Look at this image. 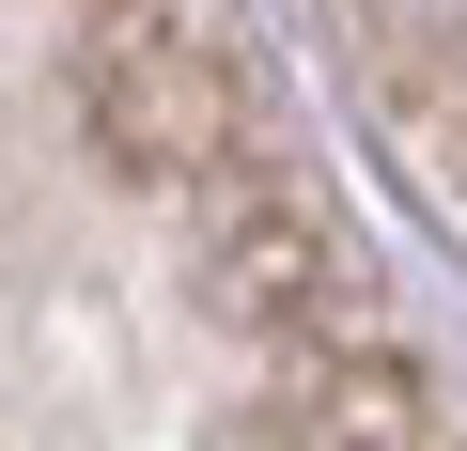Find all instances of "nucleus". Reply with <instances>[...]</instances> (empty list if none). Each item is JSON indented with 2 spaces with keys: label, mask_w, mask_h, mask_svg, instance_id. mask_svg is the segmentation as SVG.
<instances>
[{
  "label": "nucleus",
  "mask_w": 467,
  "mask_h": 451,
  "mask_svg": "<svg viewBox=\"0 0 467 451\" xmlns=\"http://www.w3.org/2000/svg\"><path fill=\"white\" fill-rule=\"evenodd\" d=\"M187 234H202V312L265 358H312V343H358L374 327V281L358 250L327 234V202L281 171V156H234L187 187Z\"/></svg>",
  "instance_id": "obj_1"
},
{
  "label": "nucleus",
  "mask_w": 467,
  "mask_h": 451,
  "mask_svg": "<svg viewBox=\"0 0 467 451\" xmlns=\"http://www.w3.org/2000/svg\"><path fill=\"white\" fill-rule=\"evenodd\" d=\"M78 109H94V140H109L125 187H202L234 156H265L250 78L218 63V32L187 16V0H125V16L78 32Z\"/></svg>",
  "instance_id": "obj_2"
},
{
  "label": "nucleus",
  "mask_w": 467,
  "mask_h": 451,
  "mask_svg": "<svg viewBox=\"0 0 467 451\" xmlns=\"http://www.w3.org/2000/svg\"><path fill=\"white\" fill-rule=\"evenodd\" d=\"M451 420H436V374L389 343V327H358V343H312V358H281V389H265V451H436Z\"/></svg>",
  "instance_id": "obj_3"
}]
</instances>
